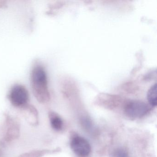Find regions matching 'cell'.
I'll list each match as a JSON object with an SVG mask.
<instances>
[{
  "label": "cell",
  "mask_w": 157,
  "mask_h": 157,
  "mask_svg": "<svg viewBox=\"0 0 157 157\" xmlns=\"http://www.w3.org/2000/svg\"><path fill=\"white\" fill-rule=\"evenodd\" d=\"M8 99L15 107L25 108L29 105V92L22 84L16 83L13 85L8 94Z\"/></svg>",
  "instance_id": "cell-2"
},
{
  "label": "cell",
  "mask_w": 157,
  "mask_h": 157,
  "mask_svg": "<svg viewBox=\"0 0 157 157\" xmlns=\"http://www.w3.org/2000/svg\"><path fill=\"white\" fill-rule=\"evenodd\" d=\"M72 151L79 157H87L90 153L91 146L85 138L75 135L72 136L70 141Z\"/></svg>",
  "instance_id": "cell-4"
},
{
  "label": "cell",
  "mask_w": 157,
  "mask_h": 157,
  "mask_svg": "<svg viewBox=\"0 0 157 157\" xmlns=\"http://www.w3.org/2000/svg\"><path fill=\"white\" fill-rule=\"evenodd\" d=\"M51 127L56 131H60L63 129L64 122L61 117L55 112H49L48 114Z\"/></svg>",
  "instance_id": "cell-6"
},
{
  "label": "cell",
  "mask_w": 157,
  "mask_h": 157,
  "mask_svg": "<svg viewBox=\"0 0 157 157\" xmlns=\"http://www.w3.org/2000/svg\"><path fill=\"white\" fill-rule=\"evenodd\" d=\"M2 129V143H8L17 138L19 135V124L14 119L9 117L6 119Z\"/></svg>",
  "instance_id": "cell-5"
},
{
  "label": "cell",
  "mask_w": 157,
  "mask_h": 157,
  "mask_svg": "<svg viewBox=\"0 0 157 157\" xmlns=\"http://www.w3.org/2000/svg\"><path fill=\"white\" fill-rule=\"evenodd\" d=\"M48 153V151L38 150L24 153L18 157H42Z\"/></svg>",
  "instance_id": "cell-8"
},
{
  "label": "cell",
  "mask_w": 157,
  "mask_h": 157,
  "mask_svg": "<svg viewBox=\"0 0 157 157\" xmlns=\"http://www.w3.org/2000/svg\"><path fill=\"white\" fill-rule=\"evenodd\" d=\"M157 83H154L149 89L147 94V98L149 103L152 107L157 105Z\"/></svg>",
  "instance_id": "cell-7"
},
{
  "label": "cell",
  "mask_w": 157,
  "mask_h": 157,
  "mask_svg": "<svg viewBox=\"0 0 157 157\" xmlns=\"http://www.w3.org/2000/svg\"><path fill=\"white\" fill-rule=\"evenodd\" d=\"M0 157H2V152L1 150H0Z\"/></svg>",
  "instance_id": "cell-10"
},
{
  "label": "cell",
  "mask_w": 157,
  "mask_h": 157,
  "mask_svg": "<svg viewBox=\"0 0 157 157\" xmlns=\"http://www.w3.org/2000/svg\"><path fill=\"white\" fill-rule=\"evenodd\" d=\"M150 108L148 105L140 101H132L126 105L124 112L126 115L132 118H138L146 115Z\"/></svg>",
  "instance_id": "cell-3"
},
{
  "label": "cell",
  "mask_w": 157,
  "mask_h": 157,
  "mask_svg": "<svg viewBox=\"0 0 157 157\" xmlns=\"http://www.w3.org/2000/svg\"><path fill=\"white\" fill-rule=\"evenodd\" d=\"M30 81L32 91L36 100L41 103L49 101L50 95L47 73L43 64L38 60L33 63Z\"/></svg>",
  "instance_id": "cell-1"
},
{
  "label": "cell",
  "mask_w": 157,
  "mask_h": 157,
  "mask_svg": "<svg viewBox=\"0 0 157 157\" xmlns=\"http://www.w3.org/2000/svg\"><path fill=\"white\" fill-rule=\"evenodd\" d=\"M114 157H128L127 152L124 149H117L114 152Z\"/></svg>",
  "instance_id": "cell-9"
}]
</instances>
